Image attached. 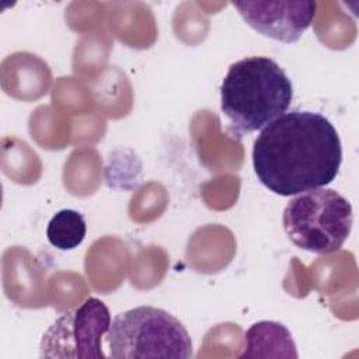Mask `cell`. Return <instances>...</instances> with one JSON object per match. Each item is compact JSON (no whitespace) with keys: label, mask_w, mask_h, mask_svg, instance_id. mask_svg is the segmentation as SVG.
<instances>
[{"label":"cell","mask_w":359,"mask_h":359,"mask_svg":"<svg viewBox=\"0 0 359 359\" xmlns=\"http://www.w3.org/2000/svg\"><path fill=\"white\" fill-rule=\"evenodd\" d=\"M114 359L194 356L192 339L182 323L171 313L151 306H139L119 313L107 332Z\"/></svg>","instance_id":"obj_3"},{"label":"cell","mask_w":359,"mask_h":359,"mask_svg":"<svg viewBox=\"0 0 359 359\" xmlns=\"http://www.w3.org/2000/svg\"><path fill=\"white\" fill-rule=\"evenodd\" d=\"M111 313L97 297L86 299L79 307L63 313L45 331L41 358L105 359L102 337L111 325Z\"/></svg>","instance_id":"obj_5"},{"label":"cell","mask_w":359,"mask_h":359,"mask_svg":"<svg viewBox=\"0 0 359 359\" xmlns=\"http://www.w3.org/2000/svg\"><path fill=\"white\" fill-rule=\"evenodd\" d=\"M283 229L299 248L327 255L348 240L353 212L349 201L331 188H316L292 198L283 210Z\"/></svg>","instance_id":"obj_4"},{"label":"cell","mask_w":359,"mask_h":359,"mask_svg":"<svg viewBox=\"0 0 359 359\" xmlns=\"http://www.w3.org/2000/svg\"><path fill=\"white\" fill-rule=\"evenodd\" d=\"M87 233L84 216L74 209H62L52 216L46 227L49 243L62 251L79 247Z\"/></svg>","instance_id":"obj_8"},{"label":"cell","mask_w":359,"mask_h":359,"mask_svg":"<svg viewBox=\"0 0 359 359\" xmlns=\"http://www.w3.org/2000/svg\"><path fill=\"white\" fill-rule=\"evenodd\" d=\"M342 163L341 139L323 114L285 112L262 128L252 146L259 182L280 196L331 184Z\"/></svg>","instance_id":"obj_1"},{"label":"cell","mask_w":359,"mask_h":359,"mask_svg":"<svg viewBox=\"0 0 359 359\" xmlns=\"http://www.w3.org/2000/svg\"><path fill=\"white\" fill-rule=\"evenodd\" d=\"M243 20L264 36L293 43L311 25L317 3L303 0L231 1Z\"/></svg>","instance_id":"obj_6"},{"label":"cell","mask_w":359,"mask_h":359,"mask_svg":"<svg viewBox=\"0 0 359 359\" xmlns=\"http://www.w3.org/2000/svg\"><path fill=\"white\" fill-rule=\"evenodd\" d=\"M292 98L290 79L266 56H247L230 65L220 86L222 112L240 133L262 129L283 115Z\"/></svg>","instance_id":"obj_2"},{"label":"cell","mask_w":359,"mask_h":359,"mask_svg":"<svg viewBox=\"0 0 359 359\" xmlns=\"http://www.w3.org/2000/svg\"><path fill=\"white\" fill-rule=\"evenodd\" d=\"M245 346L240 358H297L290 331L278 321H258L244 335Z\"/></svg>","instance_id":"obj_7"}]
</instances>
